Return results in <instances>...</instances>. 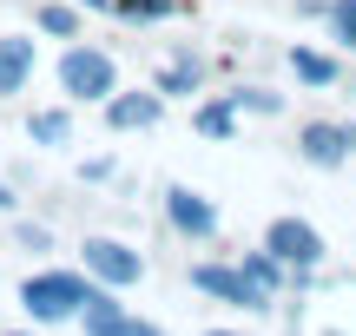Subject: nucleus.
Listing matches in <instances>:
<instances>
[{
    "instance_id": "4468645a",
    "label": "nucleus",
    "mask_w": 356,
    "mask_h": 336,
    "mask_svg": "<svg viewBox=\"0 0 356 336\" xmlns=\"http://www.w3.org/2000/svg\"><path fill=\"white\" fill-rule=\"evenodd\" d=\"M244 277H251L257 290H277V284H284V271H277V258H251V264H244Z\"/></svg>"
},
{
    "instance_id": "7ed1b4c3",
    "label": "nucleus",
    "mask_w": 356,
    "mask_h": 336,
    "mask_svg": "<svg viewBox=\"0 0 356 336\" xmlns=\"http://www.w3.org/2000/svg\"><path fill=\"white\" fill-rule=\"evenodd\" d=\"M264 251L277 264H317L323 258V237L310 231L304 218H277V224H270V237H264Z\"/></svg>"
},
{
    "instance_id": "dca6fc26",
    "label": "nucleus",
    "mask_w": 356,
    "mask_h": 336,
    "mask_svg": "<svg viewBox=\"0 0 356 336\" xmlns=\"http://www.w3.org/2000/svg\"><path fill=\"white\" fill-rule=\"evenodd\" d=\"M330 20H337V33L356 47V0H337V7H330Z\"/></svg>"
},
{
    "instance_id": "0eeeda50",
    "label": "nucleus",
    "mask_w": 356,
    "mask_h": 336,
    "mask_svg": "<svg viewBox=\"0 0 356 336\" xmlns=\"http://www.w3.org/2000/svg\"><path fill=\"white\" fill-rule=\"evenodd\" d=\"M165 112V92H126V99H113L106 106V119H113V126H152V119Z\"/></svg>"
},
{
    "instance_id": "a211bd4d",
    "label": "nucleus",
    "mask_w": 356,
    "mask_h": 336,
    "mask_svg": "<svg viewBox=\"0 0 356 336\" xmlns=\"http://www.w3.org/2000/svg\"><path fill=\"white\" fill-rule=\"evenodd\" d=\"M0 205H7V185H0Z\"/></svg>"
},
{
    "instance_id": "f3484780",
    "label": "nucleus",
    "mask_w": 356,
    "mask_h": 336,
    "mask_svg": "<svg viewBox=\"0 0 356 336\" xmlns=\"http://www.w3.org/2000/svg\"><path fill=\"white\" fill-rule=\"evenodd\" d=\"M119 7H126L132 20H159V13H165V0H119Z\"/></svg>"
},
{
    "instance_id": "f03ea898",
    "label": "nucleus",
    "mask_w": 356,
    "mask_h": 336,
    "mask_svg": "<svg viewBox=\"0 0 356 336\" xmlns=\"http://www.w3.org/2000/svg\"><path fill=\"white\" fill-rule=\"evenodd\" d=\"M60 86L79 92V99H113V60L92 53V47H73L60 60Z\"/></svg>"
},
{
    "instance_id": "aec40b11",
    "label": "nucleus",
    "mask_w": 356,
    "mask_h": 336,
    "mask_svg": "<svg viewBox=\"0 0 356 336\" xmlns=\"http://www.w3.org/2000/svg\"><path fill=\"white\" fill-rule=\"evenodd\" d=\"M350 145H356V126H350Z\"/></svg>"
},
{
    "instance_id": "f8f14e48",
    "label": "nucleus",
    "mask_w": 356,
    "mask_h": 336,
    "mask_svg": "<svg viewBox=\"0 0 356 336\" xmlns=\"http://www.w3.org/2000/svg\"><path fill=\"white\" fill-rule=\"evenodd\" d=\"M26 132H33L40 145H66V132H73V126H66V112H33V126H26Z\"/></svg>"
},
{
    "instance_id": "6e6552de",
    "label": "nucleus",
    "mask_w": 356,
    "mask_h": 336,
    "mask_svg": "<svg viewBox=\"0 0 356 336\" xmlns=\"http://www.w3.org/2000/svg\"><path fill=\"white\" fill-rule=\"evenodd\" d=\"M343 152H350V132L343 126H310L304 132V158H317V165H337Z\"/></svg>"
},
{
    "instance_id": "20e7f679",
    "label": "nucleus",
    "mask_w": 356,
    "mask_h": 336,
    "mask_svg": "<svg viewBox=\"0 0 356 336\" xmlns=\"http://www.w3.org/2000/svg\"><path fill=\"white\" fill-rule=\"evenodd\" d=\"M191 284L198 290H211V297H225V303H244V310H270V297L251 284L244 271H218V264H198L191 271Z\"/></svg>"
},
{
    "instance_id": "ddd939ff",
    "label": "nucleus",
    "mask_w": 356,
    "mask_h": 336,
    "mask_svg": "<svg viewBox=\"0 0 356 336\" xmlns=\"http://www.w3.org/2000/svg\"><path fill=\"white\" fill-rule=\"evenodd\" d=\"M231 126H238L231 106H198V132H204V139H231Z\"/></svg>"
},
{
    "instance_id": "6ab92c4d",
    "label": "nucleus",
    "mask_w": 356,
    "mask_h": 336,
    "mask_svg": "<svg viewBox=\"0 0 356 336\" xmlns=\"http://www.w3.org/2000/svg\"><path fill=\"white\" fill-rule=\"evenodd\" d=\"M211 336H231V330H211Z\"/></svg>"
},
{
    "instance_id": "1a4fd4ad",
    "label": "nucleus",
    "mask_w": 356,
    "mask_h": 336,
    "mask_svg": "<svg viewBox=\"0 0 356 336\" xmlns=\"http://www.w3.org/2000/svg\"><path fill=\"white\" fill-rule=\"evenodd\" d=\"M26 73H33V47H26V40H7V47H0V92H20Z\"/></svg>"
},
{
    "instance_id": "2eb2a0df",
    "label": "nucleus",
    "mask_w": 356,
    "mask_h": 336,
    "mask_svg": "<svg viewBox=\"0 0 356 336\" xmlns=\"http://www.w3.org/2000/svg\"><path fill=\"white\" fill-rule=\"evenodd\" d=\"M40 26H47V33H60V40H66V33H73L79 20H73V7H60V0H53V7H40Z\"/></svg>"
},
{
    "instance_id": "39448f33",
    "label": "nucleus",
    "mask_w": 356,
    "mask_h": 336,
    "mask_svg": "<svg viewBox=\"0 0 356 336\" xmlns=\"http://www.w3.org/2000/svg\"><path fill=\"white\" fill-rule=\"evenodd\" d=\"M86 271L106 277V284H132V277H139V258H132L126 244H113V237H92L86 244Z\"/></svg>"
},
{
    "instance_id": "9d476101",
    "label": "nucleus",
    "mask_w": 356,
    "mask_h": 336,
    "mask_svg": "<svg viewBox=\"0 0 356 336\" xmlns=\"http://www.w3.org/2000/svg\"><path fill=\"white\" fill-rule=\"evenodd\" d=\"M86 330H92V336H159L152 324H126V317L106 310V303H92V310H86Z\"/></svg>"
},
{
    "instance_id": "f257e3e1",
    "label": "nucleus",
    "mask_w": 356,
    "mask_h": 336,
    "mask_svg": "<svg viewBox=\"0 0 356 336\" xmlns=\"http://www.w3.org/2000/svg\"><path fill=\"white\" fill-rule=\"evenodd\" d=\"M20 303H26V310L40 317V324H60V317H73L79 303H92V290L79 284L73 271H40V277H26Z\"/></svg>"
},
{
    "instance_id": "9b49d317",
    "label": "nucleus",
    "mask_w": 356,
    "mask_h": 336,
    "mask_svg": "<svg viewBox=\"0 0 356 336\" xmlns=\"http://www.w3.org/2000/svg\"><path fill=\"white\" fill-rule=\"evenodd\" d=\"M291 66H297L304 86H330L337 79V60H323V53H291Z\"/></svg>"
},
{
    "instance_id": "423d86ee",
    "label": "nucleus",
    "mask_w": 356,
    "mask_h": 336,
    "mask_svg": "<svg viewBox=\"0 0 356 336\" xmlns=\"http://www.w3.org/2000/svg\"><path fill=\"white\" fill-rule=\"evenodd\" d=\"M165 211H172V224H178V231H191V237H204V231L218 224V211L204 205L198 192H185V185H178V192H165Z\"/></svg>"
}]
</instances>
